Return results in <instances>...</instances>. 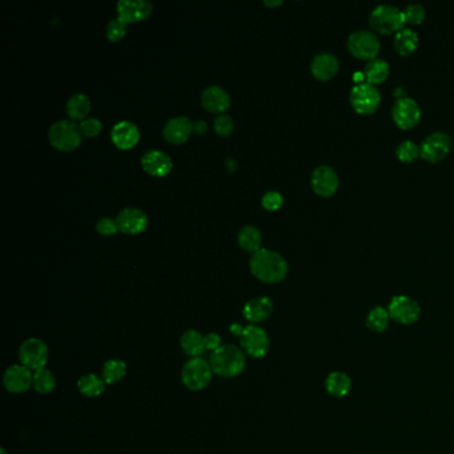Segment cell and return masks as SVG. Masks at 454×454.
Listing matches in <instances>:
<instances>
[{
  "instance_id": "cell-1",
  "label": "cell",
  "mask_w": 454,
  "mask_h": 454,
  "mask_svg": "<svg viewBox=\"0 0 454 454\" xmlns=\"http://www.w3.org/2000/svg\"><path fill=\"white\" fill-rule=\"evenodd\" d=\"M253 276L263 283L276 284L288 275V263L280 253L260 248L249 260Z\"/></svg>"
},
{
  "instance_id": "cell-2",
  "label": "cell",
  "mask_w": 454,
  "mask_h": 454,
  "mask_svg": "<svg viewBox=\"0 0 454 454\" xmlns=\"http://www.w3.org/2000/svg\"><path fill=\"white\" fill-rule=\"evenodd\" d=\"M209 364L212 366L214 373L224 379H232L239 376L245 368V354L239 346L226 344L221 345L209 358Z\"/></svg>"
},
{
  "instance_id": "cell-3",
  "label": "cell",
  "mask_w": 454,
  "mask_h": 454,
  "mask_svg": "<svg viewBox=\"0 0 454 454\" xmlns=\"http://www.w3.org/2000/svg\"><path fill=\"white\" fill-rule=\"evenodd\" d=\"M229 330L232 335L239 337L241 348L248 356L253 358H263L268 354L271 341L264 329L257 325L242 327L241 324L236 323L231 325Z\"/></svg>"
},
{
  "instance_id": "cell-4",
  "label": "cell",
  "mask_w": 454,
  "mask_h": 454,
  "mask_svg": "<svg viewBox=\"0 0 454 454\" xmlns=\"http://www.w3.org/2000/svg\"><path fill=\"white\" fill-rule=\"evenodd\" d=\"M369 25L373 31L382 35H389L393 32L397 34L404 28V15L396 6L380 4L369 15Z\"/></svg>"
},
{
  "instance_id": "cell-5",
  "label": "cell",
  "mask_w": 454,
  "mask_h": 454,
  "mask_svg": "<svg viewBox=\"0 0 454 454\" xmlns=\"http://www.w3.org/2000/svg\"><path fill=\"white\" fill-rule=\"evenodd\" d=\"M80 127L74 120H59L55 122L48 129V139L51 145L58 151L71 152L82 143Z\"/></svg>"
},
{
  "instance_id": "cell-6",
  "label": "cell",
  "mask_w": 454,
  "mask_h": 454,
  "mask_svg": "<svg viewBox=\"0 0 454 454\" xmlns=\"http://www.w3.org/2000/svg\"><path fill=\"white\" fill-rule=\"evenodd\" d=\"M212 366L202 357L190 358L181 370V381L190 391H202L212 380Z\"/></svg>"
},
{
  "instance_id": "cell-7",
  "label": "cell",
  "mask_w": 454,
  "mask_h": 454,
  "mask_svg": "<svg viewBox=\"0 0 454 454\" xmlns=\"http://www.w3.org/2000/svg\"><path fill=\"white\" fill-rule=\"evenodd\" d=\"M381 43L375 32L360 30L354 31L348 38V50L360 60H373L377 58Z\"/></svg>"
},
{
  "instance_id": "cell-8",
  "label": "cell",
  "mask_w": 454,
  "mask_h": 454,
  "mask_svg": "<svg viewBox=\"0 0 454 454\" xmlns=\"http://www.w3.org/2000/svg\"><path fill=\"white\" fill-rule=\"evenodd\" d=\"M349 101L357 114L370 115L377 111L381 103V93L376 86L357 83L351 91Z\"/></svg>"
},
{
  "instance_id": "cell-9",
  "label": "cell",
  "mask_w": 454,
  "mask_h": 454,
  "mask_svg": "<svg viewBox=\"0 0 454 454\" xmlns=\"http://www.w3.org/2000/svg\"><path fill=\"white\" fill-rule=\"evenodd\" d=\"M19 360L22 365L31 370H39L46 368L48 363V346L40 339H28L19 348Z\"/></svg>"
},
{
  "instance_id": "cell-10",
  "label": "cell",
  "mask_w": 454,
  "mask_h": 454,
  "mask_svg": "<svg viewBox=\"0 0 454 454\" xmlns=\"http://www.w3.org/2000/svg\"><path fill=\"white\" fill-rule=\"evenodd\" d=\"M452 139L445 132H434L427 136L420 147V155L428 163H440L450 152Z\"/></svg>"
},
{
  "instance_id": "cell-11",
  "label": "cell",
  "mask_w": 454,
  "mask_h": 454,
  "mask_svg": "<svg viewBox=\"0 0 454 454\" xmlns=\"http://www.w3.org/2000/svg\"><path fill=\"white\" fill-rule=\"evenodd\" d=\"M391 117L396 126L401 129H410L420 123L421 110L412 98H400L391 108Z\"/></svg>"
},
{
  "instance_id": "cell-12",
  "label": "cell",
  "mask_w": 454,
  "mask_h": 454,
  "mask_svg": "<svg viewBox=\"0 0 454 454\" xmlns=\"http://www.w3.org/2000/svg\"><path fill=\"white\" fill-rule=\"evenodd\" d=\"M389 315L391 318L394 321L404 324V325H410L416 323L421 313L420 305L417 304L416 300L408 297V296H394L389 304Z\"/></svg>"
},
{
  "instance_id": "cell-13",
  "label": "cell",
  "mask_w": 454,
  "mask_h": 454,
  "mask_svg": "<svg viewBox=\"0 0 454 454\" xmlns=\"http://www.w3.org/2000/svg\"><path fill=\"white\" fill-rule=\"evenodd\" d=\"M311 184L316 195L321 197H330L336 193L340 181L336 171L332 167L320 165L312 174Z\"/></svg>"
},
{
  "instance_id": "cell-14",
  "label": "cell",
  "mask_w": 454,
  "mask_h": 454,
  "mask_svg": "<svg viewBox=\"0 0 454 454\" xmlns=\"http://www.w3.org/2000/svg\"><path fill=\"white\" fill-rule=\"evenodd\" d=\"M116 223L120 232L126 235H139L147 229L148 216L139 208L128 207L117 214Z\"/></svg>"
},
{
  "instance_id": "cell-15",
  "label": "cell",
  "mask_w": 454,
  "mask_h": 454,
  "mask_svg": "<svg viewBox=\"0 0 454 454\" xmlns=\"http://www.w3.org/2000/svg\"><path fill=\"white\" fill-rule=\"evenodd\" d=\"M3 384L6 389L11 393H25L34 385L32 370L27 366L13 365L7 368L3 376Z\"/></svg>"
},
{
  "instance_id": "cell-16",
  "label": "cell",
  "mask_w": 454,
  "mask_h": 454,
  "mask_svg": "<svg viewBox=\"0 0 454 454\" xmlns=\"http://www.w3.org/2000/svg\"><path fill=\"white\" fill-rule=\"evenodd\" d=\"M152 4L147 0H120L116 4L117 16L128 23L145 20L152 13Z\"/></svg>"
},
{
  "instance_id": "cell-17",
  "label": "cell",
  "mask_w": 454,
  "mask_h": 454,
  "mask_svg": "<svg viewBox=\"0 0 454 454\" xmlns=\"http://www.w3.org/2000/svg\"><path fill=\"white\" fill-rule=\"evenodd\" d=\"M143 169L155 177H164L172 171V159L168 153L159 150L145 152L141 157Z\"/></svg>"
},
{
  "instance_id": "cell-18",
  "label": "cell",
  "mask_w": 454,
  "mask_h": 454,
  "mask_svg": "<svg viewBox=\"0 0 454 454\" xmlns=\"http://www.w3.org/2000/svg\"><path fill=\"white\" fill-rule=\"evenodd\" d=\"M111 139L119 150H131L139 143V128L128 120L119 122L111 129Z\"/></svg>"
},
{
  "instance_id": "cell-19",
  "label": "cell",
  "mask_w": 454,
  "mask_h": 454,
  "mask_svg": "<svg viewBox=\"0 0 454 454\" xmlns=\"http://www.w3.org/2000/svg\"><path fill=\"white\" fill-rule=\"evenodd\" d=\"M193 132V123L187 116H175L165 123L163 135L172 144H183L190 139Z\"/></svg>"
},
{
  "instance_id": "cell-20",
  "label": "cell",
  "mask_w": 454,
  "mask_h": 454,
  "mask_svg": "<svg viewBox=\"0 0 454 454\" xmlns=\"http://www.w3.org/2000/svg\"><path fill=\"white\" fill-rule=\"evenodd\" d=\"M340 68L339 59L330 52H320L312 59L311 72L317 80L328 82L337 75Z\"/></svg>"
},
{
  "instance_id": "cell-21",
  "label": "cell",
  "mask_w": 454,
  "mask_h": 454,
  "mask_svg": "<svg viewBox=\"0 0 454 454\" xmlns=\"http://www.w3.org/2000/svg\"><path fill=\"white\" fill-rule=\"evenodd\" d=\"M202 107L212 114H224L231 105V96L220 86H208L202 91Z\"/></svg>"
},
{
  "instance_id": "cell-22",
  "label": "cell",
  "mask_w": 454,
  "mask_h": 454,
  "mask_svg": "<svg viewBox=\"0 0 454 454\" xmlns=\"http://www.w3.org/2000/svg\"><path fill=\"white\" fill-rule=\"evenodd\" d=\"M272 312H273V301L266 296L249 300L244 305V309H242V315L252 324L263 323L266 318H269Z\"/></svg>"
},
{
  "instance_id": "cell-23",
  "label": "cell",
  "mask_w": 454,
  "mask_h": 454,
  "mask_svg": "<svg viewBox=\"0 0 454 454\" xmlns=\"http://www.w3.org/2000/svg\"><path fill=\"white\" fill-rule=\"evenodd\" d=\"M65 110L74 122H83L91 111V100L84 93H74L67 100Z\"/></svg>"
},
{
  "instance_id": "cell-24",
  "label": "cell",
  "mask_w": 454,
  "mask_h": 454,
  "mask_svg": "<svg viewBox=\"0 0 454 454\" xmlns=\"http://www.w3.org/2000/svg\"><path fill=\"white\" fill-rule=\"evenodd\" d=\"M418 48V35L410 28L400 30L394 37V50L400 56H410Z\"/></svg>"
},
{
  "instance_id": "cell-25",
  "label": "cell",
  "mask_w": 454,
  "mask_h": 454,
  "mask_svg": "<svg viewBox=\"0 0 454 454\" xmlns=\"http://www.w3.org/2000/svg\"><path fill=\"white\" fill-rule=\"evenodd\" d=\"M389 72H391L389 64L387 63L384 59H380V58L369 60L365 65V68H364V71H363L366 83H369L372 86L384 83L388 79Z\"/></svg>"
},
{
  "instance_id": "cell-26",
  "label": "cell",
  "mask_w": 454,
  "mask_h": 454,
  "mask_svg": "<svg viewBox=\"0 0 454 454\" xmlns=\"http://www.w3.org/2000/svg\"><path fill=\"white\" fill-rule=\"evenodd\" d=\"M325 388H327L329 394H332L335 397H344L351 391L352 381H351V377L344 372H333L329 375L328 379H327Z\"/></svg>"
},
{
  "instance_id": "cell-27",
  "label": "cell",
  "mask_w": 454,
  "mask_h": 454,
  "mask_svg": "<svg viewBox=\"0 0 454 454\" xmlns=\"http://www.w3.org/2000/svg\"><path fill=\"white\" fill-rule=\"evenodd\" d=\"M261 240H263V236H261L260 229L253 227V226H245V227L241 228L239 235H238L240 247L247 252H257L260 249Z\"/></svg>"
},
{
  "instance_id": "cell-28",
  "label": "cell",
  "mask_w": 454,
  "mask_h": 454,
  "mask_svg": "<svg viewBox=\"0 0 454 454\" xmlns=\"http://www.w3.org/2000/svg\"><path fill=\"white\" fill-rule=\"evenodd\" d=\"M180 345L183 348V351L186 354L190 356L192 358L195 357H200V354L205 351V346H204V337H202V333L197 332V330H193V329H190L187 330L183 336H181V340H180Z\"/></svg>"
},
{
  "instance_id": "cell-29",
  "label": "cell",
  "mask_w": 454,
  "mask_h": 454,
  "mask_svg": "<svg viewBox=\"0 0 454 454\" xmlns=\"http://www.w3.org/2000/svg\"><path fill=\"white\" fill-rule=\"evenodd\" d=\"M104 380L96 375H86L77 381V389L86 397H99L105 391Z\"/></svg>"
},
{
  "instance_id": "cell-30",
  "label": "cell",
  "mask_w": 454,
  "mask_h": 454,
  "mask_svg": "<svg viewBox=\"0 0 454 454\" xmlns=\"http://www.w3.org/2000/svg\"><path fill=\"white\" fill-rule=\"evenodd\" d=\"M389 320H391L389 311L385 309L384 306H376L369 312V315L366 317V325L370 330H373L376 333H381L388 328Z\"/></svg>"
},
{
  "instance_id": "cell-31",
  "label": "cell",
  "mask_w": 454,
  "mask_h": 454,
  "mask_svg": "<svg viewBox=\"0 0 454 454\" xmlns=\"http://www.w3.org/2000/svg\"><path fill=\"white\" fill-rule=\"evenodd\" d=\"M126 373V363L122 360H108L103 365V380L107 385H112L122 381Z\"/></svg>"
},
{
  "instance_id": "cell-32",
  "label": "cell",
  "mask_w": 454,
  "mask_h": 454,
  "mask_svg": "<svg viewBox=\"0 0 454 454\" xmlns=\"http://www.w3.org/2000/svg\"><path fill=\"white\" fill-rule=\"evenodd\" d=\"M56 387V379L47 368H41L34 373V389L40 394H48Z\"/></svg>"
},
{
  "instance_id": "cell-33",
  "label": "cell",
  "mask_w": 454,
  "mask_h": 454,
  "mask_svg": "<svg viewBox=\"0 0 454 454\" xmlns=\"http://www.w3.org/2000/svg\"><path fill=\"white\" fill-rule=\"evenodd\" d=\"M396 156L401 163H413L418 159V156H421L420 147L410 140H405L396 148Z\"/></svg>"
},
{
  "instance_id": "cell-34",
  "label": "cell",
  "mask_w": 454,
  "mask_h": 454,
  "mask_svg": "<svg viewBox=\"0 0 454 454\" xmlns=\"http://www.w3.org/2000/svg\"><path fill=\"white\" fill-rule=\"evenodd\" d=\"M403 15H404L405 25H421L425 20L427 11L421 4H409L405 7Z\"/></svg>"
},
{
  "instance_id": "cell-35",
  "label": "cell",
  "mask_w": 454,
  "mask_h": 454,
  "mask_svg": "<svg viewBox=\"0 0 454 454\" xmlns=\"http://www.w3.org/2000/svg\"><path fill=\"white\" fill-rule=\"evenodd\" d=\"M127 27H128V25L124 20H122L119 16L111 19L110 23L107 25V38L110 39L111 41L122 40L126 37Z\"/></svg>"
},
{
  "instance_id": "cell-36",
  "label": "cell",
  "mask_w": 454,
  "mask_h": 454,
  "mask_svg": "<svg viewBox=\"0 0 454 454\" xmlns=\"http://www.w3.org/2000/svg\"><path fill=\"white\" fill-rule=\"evenodd\" d=\"M214 127H215L216 134L221 138H227L233 128H235V123H233V119L227 114L217 115V117L214 122Z\"/></svg>"
},
{
  "instance_id": "cell-37",
  "label": "cell",
  "mask_w": 454,
  "mask_h": 454,
  "mask_svg": "<svg viewBox=\"0 0 454 454\" xmlns=\"http://www.w3.org/2000/svg\"><path fill=\"white\" fill-rule=\"evenodd\" d=\"M79 127H80V131H82L83 136L95 138V136H98L100 134L103 124H101V122L98 117H87L83 122H80Z\"/></svg>"
},
{
  "instance_id": "cell-38",
  "label": "cell",
  "mask_w": 454,
  "mask_h": 454,
  "mask_svg": "<svg viewBox=\"0 0 454 454\" xmlns=\"http://www.w3.org/2000/svg\"><path fill=\"white\" fill-rule=\"evenodd\" d=\"M283 202H284V197L278 190L266 192L261 199V205L266 211H278L283 207Z\"/></svg>"
},
{
  "instance_id": "cell-39",
  "label": "cell",
  "mask_w": 454,
  "mask_h": 454,
  "mask_svg": "<svg viewBox=\"0 0 454 454\" xmlns=\"http://www.w3.org/2000/svg\"><path fill=\"white\" fill-rule=\"evenodd\" d=\"M96 231L100 233L101 236H114L119 231L116 219L103 217L96 223Z\"/></svg>"
},
{
  "instance_id": "cell-40",
  "label": "cell",
  "mask_w": 454,
  "mask_h": 454,
  "mask_svg": "<svg viewBox=\"0 0 454 454\" xmlns=\"http://www.w3.org/2000/svg\"><path fill=\"white\" fill-rule=\"evenodd\" d=\"M221 339L217 333H209L204 337V346L207 351H212L215 352L216 349H219L221 345Z\"/></svg>"
},
{
  "instance_id": "cell-41",
  "label": "cell",
  "mask_w": 454,
  "mask_h": 454,
  "mask_svg": "<svg viewBox=\"0 0 454 454\" xmlns=\"http://www.w3.org/2000/svg\"><path fill=\"white\" fill-rule=\"evenodd\" d=\"M207 131V123L202 122V120H197L193 123V132H197V134H204Z\"/></svg>"
},
{
  "instance_id": "cell-42",
  "label": "cell",
  "mask_w": 454,
  "mask_h": 454,
  "mask_svg": "<svg viewBox=\"0 0 454 454\" xmlns=\"http://www.w3.org/2000/svg\"><path fill=\"white\" fill-rule=\"evenodd\" d=\"M264 4L265 6H268V7H278V6H281V4H283V1H281V0H278V1H269V0H265Z\"/></svg>"
},
{
  "instance_id": "cell-43",
  "label": "cell",
  "mask_w": 454,
  "mask_h": 454,
  "mask_svg": "<svg viewBox=\"0 0 454 454\" xmlns=\"http://www.w3.org/2000/svg\"><path fill=\"white\" fill-rule=\"evenodd\" d=\"M0 454H7V452H6L4 449H1V450H0Z\"/></svg>"
}]
</instances>
